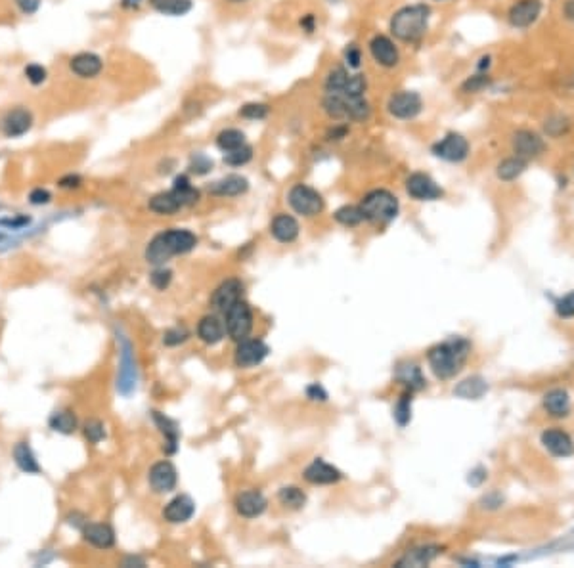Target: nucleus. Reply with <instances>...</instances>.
Masks as SVG:
<instances>
[{
    "instance_id": "1",
    "label": "nucleus",
    "mask_w": 574,
    "mask_h": 568,
    "mask_svg": "<svg viewBox=\"0 0 574 568\" xmlns=\"http://www.w3.org/2000/svg\"><path fill=\"white\" fill-rule=\"evenodd\" d=\"M431 15H433V10L427 4L402 6L391 18V23H389L391 35L395 37L396 41L415 44L427 35Z\"/></svg>"
},
{
    "instance_id": "2",
    "label": "nucleus",
    "mask_w": 574,
    "mask_h": 568,
    "mask_svg": "<svg viewBox=\"0 0 574 568\" xmlns=\"http://www.w3.org/2000/svg\"><path fill=\"white\" fill-rule=\"evenodd\" d=\"M197 245V237L190 230H169L155 236L145 249V260L150 264H165L174 255H182Z\"/></svg>"
},
{
    "instance_id": "3",
    "label": "nucleus",
    "mask_w": 574,
    "mask_h": 568,
    "mask_svg": "<svg viewBox=\"0 0 574 568\" xmlns=\"http://www.w3.org/2000/svg\"><path fill=\"white\" fill-rule=\"evenodd\" d=\"M469 354V343L465 339H452L441 343L429 350V366L438 379H450L462 369Z\"/></svg>"
},
{
    "instance_id": "4",
    "label": "nucleus",
    "mask_w": 574,
    "mask_h": 568,
    "mask_svg": "<svg viewBox=\"0 0 574 568\" xmlns=\"http://www.w3.org/2000/svg\"><path fill=\"white\" fill-rule=\"evenodd\" d=\"M322 110L337 123H364L372 117V105L366 98H351L345 94H324Z\"/></svg>"
},
{
    "instance_id": "5",
    "label": "nucleus",
    "mask_w": 574,
    "mask_h": 568,
    "mask_svg": "<svg viewBox=\"0 0 574 568\" xmlns=\"http://www.w3.org/2000/svg\"><path fill=\"white\" fill-rule=\"evenodd\" d=\"M398 207L400 205L396 195L391 194L389 190H372L370 194L364 195V199L360 203L364 220L377 222V224L395 220L398 215Z\"/></svg>"
},
{
    "instance_id": "6",
    "label": "nucleus",
    "mask_w": 574,
    "mask_h": 568,
    "mask_svg": "<svg viewBox=\"0 0 574 568\" xmlns=\"http://www.w3.org/2000/svg\"><path fill=\"white\" fill-rule=\"evenodd\" d=\"M289 207L303 216H316L324 211V197L308 184H295L287 192Z\"/></svg>"
},
{
    "instance_id": "7",
    "label": "nucleus",
    "mask_w": 574,
    "mask_h": 568,
    "mask_svg": "<svg viewBox=\"0 0 574 568\" xmlns=\"http://www.w3.org/2000/svg\"><path fill=\"white\" fill-rule=\"evenodd\" d=\"M387 111L398 121H412L423 111V98L415 91H398L389 96Z\"/></svg>"
},
{
    "instance_id": "8",
    "label": "nucleus",
    "mask_w": 574,
    "mask_h": 568,
    "mask_svg": "<svg viewBox=\"0 0 574 568\" xmlns=\"http://www.w3.org/2000/svg\"><path fill=\"white\" fill-rule=\"evenodd\" d=\"M367 52L372 55V60L383 70H395L400 63V48L389 35L377 33L372 37L367 42Z\"/></svg>"
},
{
    "instance_id": "9",
    "label": "nucleus",
    "mask_w": 574,
    "mask_h": 568,
    "mask_svg": "<svg viewBox=\"0 0 574 568\" xmlns=\"http://www.w3.org/2000/svg\"><path fill=\"white\" fill-rule=\"evenodd\" d=\"M469 142L465 136H462L459 132H448L444 138L433 144L431 152L435 153L436 157L448 161V163H462L469 157Z\"/></svg>"
},
{
    "instance_id": "10",
    "label": "nucleus",
    "mask_w": 574,
    "mask_h": 568,
    "mask_svg": "<svg viewBox=\"0 0 574 568\" xmlns=\"http://www.w3.org/2000/svg\"><path fill=\"white\" fill-rule=\"evenodd\" d=\"M226 316V331L234 341L242 343L247 335L251 333L253 327V316H251L249 306L245 305L243 300H237L234 306H230L228 310L224 312Z\"/></svg>"
},
{
    "instance_id": "11",
    "label": "nucleus",
    "mask_w": 574,
    "mask_h": 568,
    "mask_svg": "<svg viewBox=\"0 0 574 568\" xmlns=\"http://www.w3.org/2000/svg\"><path fill=\"white\" fill-rule=\"evenodd\" d=\"M542 0H517L507 10V21L515 29L533 27L542 15Z\"/></svg>"
},
{
    "instance_id": "12",
    "label": "nucleus",
    "mask_w": 574,
    "mask_h": 568,
    "mask_svg": "<svg viewBox=\"0 0 574 568\" xmlns=\"http://www.w3.org/2000/svg\"><path fill=\"white\" fill-rule=\"evenodd\" d=\"M513 153L517 157L530 161L534 157H540L542 153L546 152V142L540 136L538 132L528 131V128H521L513 134L511 138Z\"/></svg>"
},
{
    "instance_id": "13",
    "label": "nucleus",
    "mask_w": 574,
    "mask_h": 568,
    "mask_svg": "<svg viewBox=\"0 0 574 568\" xmlns=\"http://www.w3.org/2000/svg\"><path fill=\"white\" fill-rule=\"evenodd\" d=\"M406 192L417 202H435L443 197V187L438 186L429 174L414 173L406 178Z\"/></svg>"
},
{
    "instance_id": "14",
    "label": "nucleus",
    "mask_w": 574,
    "mask_h": 568,
    "mask_svg": "<svg viewBox=\"0 0 574 568\" xmlns=\"http://www.w3.org/2000/svg\"><path fill=\"white\" fill-rule=\"evenodd\" d=\"M270 348L261 339L242 341V345L235 350V364L240 367H251L261 364L268 356Z\"/></svg>"
},
{
    "instance_id": "15",
    "label": "nucleus",
    "mask_w": 574,
    "mask_h": 568,
    "mask_svg": "<svg viewBox=\"0 0 574 568\" xmlns=\"http://www.w3.org/2000/svg\"><path fill=\"white\" fill-rule=\"evenodd\" d=\"M70 70L81 79H94L104 70V62L92 52H79L70 60Z\"/></svg>"
},
{
    "instance_id": "16",
    "label": "nucleus",
    "mask_w": 574,
    "mask_h": 568,
    "mask_svg": "<svg viewBox=\"0 0 574 568\" xmlns=\"http://www.w3.org/2000/svg\"><path fill=\"white\" fill-rule=\"evenodd\" d=\"M542 444L549 454H554L557 458H567L574 451L573 438L568 437L565 430L561 429H547L542 432Z\"/></svg>"
},
{
    "instance_id": "17",
    "label": "nucleus",
    "mask_w": 574,
    "mask_h": 568,
    "mask_svg": "<svg viewBox=\"0 0 574 568\" xmlns=\"http://www.w3.org/2000/svg\"><path fill=\"white\" fill-rule=\"evenodd\" d=\"M150 484L155 492H171L176 486V469L171 461H159L150 471Z\"/></svg>"
},
{
    "instance_id": "18",
    "label": "nucleus",
    "mask_w": 574,
    "mask_h": 568,
    "mask_svg": "<svg viewBox=\"0 0 574 568\" xmlns=\"http://www.w3.org/2000/svg\"><path fill=\"white\" fill-rule=\"evenodd\" d=\"M31 125H33V115L27 110L18 107V110L10 111L4 117L2 131H4L8 138H18V136H23L31 128Z\"/></svg>"
},
{
    "instance_id": "19",
    "label": "nucleus",
    "mask_w": 574,
    "mask_h": 568,
    "mask_svg": "<svg viewBox=\"0 0 574 568\" xmlns=\"http://www.w3.org/2000/svg\"><path fill=\"white\" fill-rule=\"evenodd\" d=\"M195 511V503L194 499L190 496H176L174 499H171L167 507L163 509V517H165L169 522L173 524H178V522H186V520L192 519V515Z\"/></svg>"
},
{
    "instance_id": "20",
    "label": "nucleus",
    "mask_w": 574,
    "mask_h": 568,
    "mask_svg": "<svg viewBox=\"0 0 574 568\" xmlns=\"http://www.w3.org/2000/svg\"><path fill=\"white\" fill-rule=\"evenodd\" d=\"M264 509H266V498L259 490H249L235 498V511L245 519L259 517Z\"/></svg>"
},
{
    "instance_id": "21",
    "label": "nucleus",
    "mask_w": 574,
    "mask_h": 568,
    "mask_svg": "<svg viewBox=\"0 0 574 568\" xmlns=\"http://www.w3.org/2000/svg\"><path fill=\"white\" fill-rule=\"evenodd\" d=\"M247 187H249L247 178H243L240 174H228L221 180L213 182L209 186V192L213 195H218V197H235V195L245 194Z\"/></svg>"
},
{
    "instance_id": "22",
    "label": "nucleus",
    "mask_w": 574,
    "mask_h": 568,
    "mask_svg": "<svg viewBox=\"0 0 574 568\" xmlns=\"http://www.w3.org/2000/svg\"><path fill=\"white\" fill-rule=\"evenodd\" d=\"M242 284L237 279L224 282L213 295V306L216 310L226 312L230 306H234L237 300H242Z\"/></svg>"
},
{
    "instance_id": "23",
    "label": "nucleus",
    "mask_w": 574,
    "mask_h": 568,
    "mask_svg": "<svg viewBox=\"0 0 574 568\" xmlns=\"http://www.w3.org/2000/svg\"><path fill=\"white\" fill-rule=\"evenodd\" d=\"M305 478L312 484H333L341 478V473L333 465L325 463L322 459H316L305 469Z\"/></svg>"
},
{
    "instance_id": "24",
    "label": "nucleus",
    "mask_w": 574,
    "mask_h": 568,
    "mask_svg": "<svg viewBox=\"0 0 574 568\" xmlns=\"http://www.w3.org/2000/svg\"><path fill=\"white\" fill-rule=\"evenodd\" d=\"M84 540L92 543L98 549H110L115 541V532L110 524H102V522H92L83 528Z\"/></svg>"
},
{
    "instance_id": "25",
    "label": "nucleus",
    "mask_w": 574,
    "mask_h": 568,
    "mask_svg": "<svg viewBox=\"0 0 574 568\" xmlns=\"http://www.w3.org/2000/svg\"><path fill=\"white\" fill-rule=\"evenodd\" d=\"M270 232H272V236L276 237L280 243L295 242L299 236V222L291 215H278L272 220Z\"/></svg>"
},
{
    "instance_id": "26",
    "label": "nucleus",
    "mask_w": 574,
    "mask_h": 568,
    "mask_svg": "<svg viewBox=\"0 0 574 568\" xmlns=\"http://www.w3.org/2000/svg\"><path fill=\"white\" fill-rule=\"evenodd\" d=\"M197 335L203 343L216 345L224 339V326L216 316H205V318H201L200 326H197Z\"/></svg>"
},
{
    "instance_id": "27",
    "label": "nucleus",
    "mask_w": 574,
    "mask_h": 568,
    "mask_svg": "<svg viewBox=\"0 0 574 568\" xmlns=\"http://www.w3.org/2000/svg\"><path fill=\"white\" fill-rule=\"evenodd\" d=\"M184 207L180 199L176 197L173 190L171 192H163V194L153 195L150 199V211L157 213V215H174L176 211Z\"/></svg>"
},
{
    "instance_id": "28",
    "label": "nucleus",
    "mask_w": 574,
    "mask_h": 568,
    "mask_svg": "<svg viewBox=\"0 0 574 568\" xmlns=\"http://www.w3.org/2000/svg\"><path fill=\"white\" fill-rule=\"evenodd\" d=\"M526 165H528V161L523 159V157H517V155H513V157H507V159H504L498 166H496V176L504 182L517 180L521 174L525 173Z\"/></svg>"
},
{
    "instance_id": "29",
    "label": "nucleus",
    "mask_w": 574,
    "mask_h": 568,
    "mask_svg": "<svg viewBox=\"0 0 574 568\" xmlns=\"http://www.w3.org/2000/svg\"><path fill=\"white\" fill-rule=\"evenodd\" d=\"M544 406L546 409L555 417H565L570 411V398L565 390L555 388L552 392H547L544 398Z\"/></svg>"
},
{
    "instance_id": "30",
    "label": "nucleus",
    "mask_w": 574,
    "mask_h": 568,
    "mask_svg": "<svg viewBox=\"0 0 574 568\" xmlns=\"http://www.w3.org/2000/svg\"><path fill=\"white\" fill-rule=\"evenodd\" d=\"M150 4L155 12L163 15H173V18L186 15L194 8L192 0H150Z\"/></svg>"
},
{
    "instance_id": "31",
    "label": "nucleus",
    "mask_w": 574,
    "mask_h": 568,
    "mask_svg": "<svg viewBox=\"0 0 574 568\" xmlns=\"http://www.w3.org/2000/svg\"><path fill=\"white\" fill-rule=\"evenodd\" d=\"M438 555V548L427 546V548H417L402 557L396 567H425Z\"/></svg>"
},
{
    "instance_id": "32",
    "label": "nucleus",
    "mask_w": 574,
    "mask_h": 568,
    "mask_svg": "<svg viewBox=\"0 0 574 568\" xmlns=\"http://www.w3.org/2000/svg\"><path fill=\"white\" fill-rule=\"evenodd\" d=\"M215 144L221 152L226 153L235 150V147L243 146V144H247V140H245V134L240 128H224V131L216 134Z\"/></svg>"
},
{
    "instance_id": "33",
    "label": "nucleus",
    "mask_w": 574,
    "mask_h": 568,
    "mask_svg": "<svg viewBox=\"0 0 574 568\" xmlns=\"http://www.w3.org/2000/svg\"><path fill=\"white\" fill-rule=\"evenodd\" d=\"M486 392V383L481 377H469L454 388V395L467 400H477Z\"/></svg>"
},
{
    "instance_id": "34",
    "label": "nucleus",
    "mask_w": 574,
    "mask_h": 568,
    "mask_svg": "<svg viewBox=\"0 0 574 568\" xmlns=\"http://www.w3.org/2000/svg\"><path fill=\"white\" fill-rule=\"evenodd\" d=\"M14 459H15V463H18V467H20L21 471H25V473H39V471H41V467H39V463H37L35 456H33V451H31V448H29L27 442L15 444Z\"/></svg>"
},
{
    "instance_id": "35",
    "label": "nucleus",
    "mask_w": 574,
    "mask_h": 568,
    "mask_svg": "<svg viewBox=\"0 0 574 568\" xmlns=\"http://www.w3.org/2000/svg\"><path fill=\"white\" fill-rule=\"evenodd\" d=\"M173 192L176 194V197H178L180 203H182L184 207H186V205H194V203L200 199V192L192 186V182H190L188 176H178V178L174 180Z\"/></svg>"
},
{
    "instance_id": "36",
    "label": "nucleus",
    "mask_w": 574,
    "mask_h": 568,
    "mask_svg": "<svg viewBox=\"0 0 574 568\" xmlns=\"http://www.w3.org/2000/svg\"><path fill=\"white\" fill-rule=\"evenodd\" d=\"M153 417H155V421L159 425L161 432H163L167 438V451H169V454L176 451V442H178V429H176V425H174L171 419H167L165 416H161L159 411H155Z\"/></svg>"
},
{
    "instance_id": "37",
    "label": "nucleus",
    "mask_w": 574,
    "mask_h": 568,
    "mask_svg": "<svg viewBox=\"0 0 574 568\" xmlns=\"http://www.w3.org/2000/svg\"><path fill=\"white\" fill-rule=\"evenodd\" d=\"M50 427L58 430V432H63V435H71L77 429V417L71 414L70 409L56 411L54 416L50 417Z\"/></svg>"
},
{
    "instance_id": "38",
    "label": "nucleus",
    "mask_w": 574,
    "mask_h": 568,
    "mask_svg": "<svg viewBox=\"0 0 574 568\" xmlns=\"http://www.w3.org/2000/svg\"><path fill=\"white\" fill-rule=\"evenodd\" d=\"M492 84V77L488 75V73H475V75H469L467 79H465L464 83H462V86H459V91L464 92V94H478V92L486 91L488 86Z\"/></svg>"
},
{
    "instance_id": "39",
    "label": "nucleus",
    "mask_w": 574,
    "mask_h": 568,
    "mask_svg": "<svg viewBox=\"0 0 574 568\" xmlns=\"http://www.w3.org/2000/svg\"><path fill=\"white\" fill-rule=\"evenodd\" d=\"M237 115L247 121H263L270 115V105L264 102H247L240 107Z\"/></svg>"
},
{
    "instance_id": "40",
    "label": "nucleus",
    "mask_w": 574,
    "mask_h": 568,
    "mask_svg": "<svg viewBox=\"0 0 574 568\" xmlns=\"http://www.w3.org/2000/svg\"><path fill=\"white\" fill-rule=\"evenodd\" d=\"M335 220L343 224V226H358L360 222L364 220V215L360 211V205H343L335 211Z\"/></svg>"
},
{
    "instance_id": "41",
    "label": "nucleus",
    "mask_w": 574,
    "mask_h": 568,
    "mask_svg": "<svg viewBox=\"0 0 574 568\" xmlns=\"http://www.w3.org/2000/svg\"><path fill=\"white\" fill-rule=\"evenodd\" d=\"M253 159V147L249 144H243V146L235 147L232 152L224 153V163L230 166H243L247 165Z\"/></svg>"
},
{
    "instance_id": "42",
    "label": "nucleus",
    "mask_w": 574,
    "mask_h": 568,
    "mask_svg": "<svg viewBox=\"0 0 574 568\" xmlns=\"http://www.w3.org/2000/svg\"><path fill=\"white\" fill-rule=\"evenodd\" d=\"M398 379H400L406 387L410 388H423L425 387V379H423L422 371L417 366H406L398 371Z\"/></svg>"
},
{
    "instance_id": "43",
    "label": "nucleus",
    "mask_w": 574,
    "mask_h": 568,
    "mask_svg": "<svg viewBox=\"0 0 574 568\" xmlns=\"http://www.w3.org/2000/svg\"><path fill=\"white\" fill-rule=\"evenodd\" d=\"M280 501H282L284 506L293 507V509H299V507L305 506L306 496L301 492L299 488H293V486H289V488H282V490H280Z\"/></svg>"
},
{
    "instance_id": "44",
    "label": "nucleus",
    "mask_w": 574,
    "mask_h": 568,
    "mask_svg": "<svg viewBox=\"0 0 574 568\" xmlns=\"http://www.w3.org/2000/svg\"><path fill=\"white\" fill-rule=\"evenodd\" d=\"M343 60H345V65L351 71H358L362 67V62H364V55H362V50H360L358 44H346L345 50H343Z\"/></svg>"
},
{
    "instance_id": "45",
    "label": "nucleus",
    "mask_w": 574,
    "mask_h": 568,
    "mask_svg": "<svg viewBox=\"0 0 574 568\" xmlns=\"http://www.w3.org/2000/svg\"><path fill=\"white\" fill-rule=\"evenodd\" d=\"M190 169H192V173L195 174H205L213 169V161L209 159L205 153H195L194 157H192V165H190Z\"/></svg>"
},
{
    "instance_id": "46",
    "label": "nucleus",
    "mask_w": 574,
    "mask_h": 568,
    "mask_svg": "<svg viewBox=\"0 0 574 568\" xmlns=\"http://www.w3.org/2000/svg\"><path fill=\"white\" fill-rule=\"evenodd\" d=\"M84 435H86V438H89L90 442H100L102 438L105 437V430H104V425L100 421H89L86 425H84Z\"/></svg>"
},
{
    "instance_id": "47",
    "label": "nucleus",
    "mask_w": 574,
    "mask_h": 568,
    "mask_svg": "<svg viewBox=\"0 0 574 568\" xmlns=\"http://www.w3.org/2000/svg\"><path fill=\"white\" fill-rule=\"evenodd\" d=\"M25 77H27L29 83L41 84L46 81V70L42 65H39V63H31V65L25 67Z\"/></svg>"
},
{
    "instance_id": "48",
    "label": "nucleus",
    "mask_w": 574,
    "mask_h": 568,
    "mask_svg": "<svg viewBox=\"0 0 574 568\" xmlns=\"http://www.w3.org/2000/svg\"><path fill=\"white\" fill-rule=\"evenodd\" d=\"M410 402H412V400H410L408 396H402V400L396 404L395 408V419L398 421V425H402V427L410 421Z\"/></svg>"
},
{
    "instance_id": "49",
    "label": "nucleus",
    "mask_w": 574,
    "mask_h": 568,
    "mask_svg": "<svg viewBox=\"0 0 574 568\" xmlns=\"http://www.w3.org/2000/svg\"><path fill=\"white\" fill-rule=\"evenodd\" d=\"M188 339V331L184 327H176V329H169L163 337V343L173 347V345H178V343H184Z\"/></svg>"
},
{
    "instance_id": "50",
    "label": "nucleus",
    "mask_w": 574,
    "mask_h": 568,
    "mask_svg": "<svg viewBox=\"0 0 574 568\" xmlns=\"http://www.w3.org/2000/svg\"><path fill=\"white\" fill-rule=\"evenodd\" d=\"M346 134H348V125L346 123H335V125L327 128L325 138L330 142H339V140L346 138Z\"/></svg>"
},
{
    "instance_id": "51",
    "label": "nucleus",
    "mask_w": 574,
    "mask_h": 568,
    "mask_svg": "<svg viewBox=\"0 0 574 568\" xmlns=\"http://www.w3.org/2000/svg\"><path fill=\"white\" fill-rule=\"evenodd\" d=\"M557 312H559V316H563V318L574 316V293L567 295L565 298H561L559 303H557Z\"/></svg>"
},
{
    "instance_id": "52",
    "label": "nucleus",
    "mask_w": 574,
    "mask_h": 568,
    "mask_svg": "<svg viewBox=\"0 0 574 568\" xmlns=\"http://www.w3.org/2000/svg\"><path fill=\"white\" fill-rule=\"evenodd\" d=\"M152 284L157 287V289H165L167 285L171 284V272L169 270H157L152 276Z\"/></svg>"
},
{
    "instance_id": "53",
    "label": "nucleus",
    "mask_w": 574,
    "mask_h": 568,
    "mask_svg": "<svg viewBox=\"0 0 574 568\" xmlns=\"http://www.w3.org/2000/svg\"><path fill=\"white\" fill-rule=\"evenodd\" d=\"M299 25H301V29L305 31V33H314L316 31V25H318V20H316V15L314 14H305L301 20H299Z\"/></svg>"
},
{
    "instance_id": "54",
    "label": "nucleus",
    "mask_w": 574,
    "mask_h": 568,
    "mask_svg": "<svg viewBox=\"0 0 574 568\" xmlns=\"http://www.w3.org/2000/svg\"><path fill=\"white\" fill-rule=\"evenodd\" d=\"M29 199H31V203H35V205H42V203L50 202V194L46 190L39 187V190H33V192H31Z\"/></svg>"
},
{
    "instance_id": "55",
    "label": "nucleus",
    "mask_w": 574,
    "mask_h": 568,
    "mask_svg": "<svg viewBox=\"0 0 574 568\" xmlns=\"http://www.w3.org/2000/svg\"><path fill=\"white\" fill-rule=\"evenodd\" d=\"M306 396H308L311 400H322V402H324L325 398H327L325 390L320 387L318 383H316V385H311V387L306 388Z\"/></svg>"
},
{
    "instance_id": "56",
    "label": "nucleus",
    "mask_w": 574,
    "mask_h": 568,
    "mask_svg": "<svg viewBox=\"0 0 574 568\" xmlns=\"http://www.w3.org/2000/svg\"><path fill=\"white\" fill-rule=\"evenodd\" d=\"M563 15H565V20L573 21L574 23V0H567V2L563 4Z\"/></svg>"
},
{
    "instance_id": "57",
    "label": "nucleus",
    "mask_w": 574,
    "mask_h": 568,
    "mask_svg": "<svg viewBox=\"0 0 574 568\" xmlns=\"http://www.w3.org/2000/svg\"><path fill=\"white\" fill-rule=\"evenodd\" d=\"M79 176H70V178H63L62 180V186L65 187H73V186H79Z\"/></svg>"
},
{
    "instance_id": "58",
    "label": "nucleus",
    "mask_w": 574,
    "mask_h": 568,
    "mask_svg": "<svg viewBox=\"0 0 574 568\" xmlns=\"http://www.w3.org/2000/svg\"><path fill=\"white\" fill-rule=\"evenodd\" d=\"M140 4H142V0H121L123 8H138Z\"/></svg>"
},
{
    "instance_id": "59",
    "label": "nucleus",
    "mask_w": 574,
    "mask_h": 568,
    "mask_svg": "<svg viewBox=\"0 0 574 568\" xmlns=\"http://www.w3.org/2000/svg\"><path fill=\"white\" fill-rule=\"evenodd\" d=\"M224 2H228V4H245L249 0H224Z\"/></svg>"
},
{
    "instance_id": "60",
    "label": "nucleus",
    "mask_w": 574,
    "mask_h": 568,
    "mask_svg": "<svg viewBox=\"0 0 574 568\" xmlns=\"http://www.w3.org/2000/svg\"><path fill=\"white\" fill-rule=\"evenodd\" d=\"M438 2H441V0H438Z\"/></svg>"
}]
</instances>
